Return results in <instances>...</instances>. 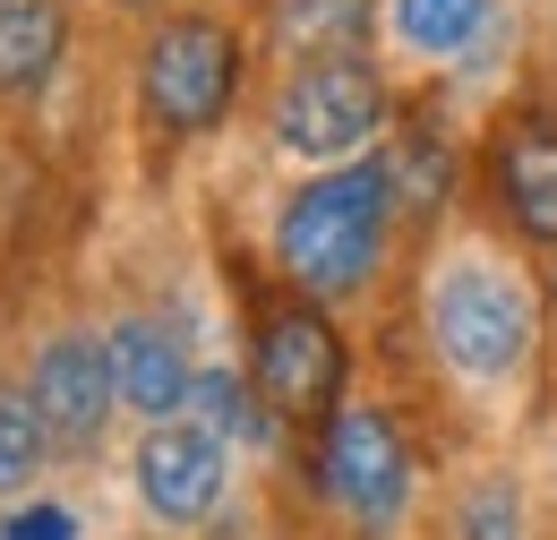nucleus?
Segmentation results:
<instances>
[{
    "mask_svg": "<svg viewBox=\"0 0 557 540\" xmlns=\"http://www.w3.org/2000/svg\"><path fill=\"white\" fill-rule=\"evenodd\" d=\"M386 214H395V163H344L318 172L275 223V258L300 292L344 300L369 283L377 249H386Z\"/></svg>",
    "mask_w": 557,
    "mask_h": 540,
    "instance_id": "nucleus-1",
    "label": "nucleus"
},
{
    "mask_svg": "<svg viewBox=\"0 0 557 540\" xmlns=\"http://www.w3.org/2000/svg\"><path fill=\"white\" fill-rule=\"evenodd\" d=\"M429 335H437V352H446L463 378L497 386V378H515L523 352H532V292L497 267V258H455V267L429 283Z\"/></svg>",
    "mask_w": 557,
    "mask_h": 540,
    "instance_id": "nucleus-2",
    "label": "nucleus"
},
{
    "mask_svg": "<svg viewBox=\"0 0 557 540\" xmlns=\"http://www.w3.org/2000/svg\"><path fill=\"white\" fill-rule=\"evenodd\" d=\"M232 86H240V44L223 17H163L146 35V61H138V103L154 130L172 137H198L232 112Z\"/></svg>",
    "mask_w": 557,
    "mask_h": 540,
    "instance_id": "nucleus-3",
    "label": "nucleus"
},
{
    "mask_svg": "<svg viewBox=\"0 0 557 540\" xmlns=\"http://www.w3.org/2000/svg\"><path fill=\"white\" fill-rule=\"evenodd\" d=\"M386 121V86H377V69L344 52V61H300L292 69V86L275 95V137L292 155H309V163H335L351 146H369Z\"/></svg>",
    "mask_w": 557,
    "mask_h": 540,
    "instance_id": "nucleus-4",
    "label": "nucleus"
},
{
    "mask_svg": "<svg viewBox=\"0 0 557 540\" xmlns=\"http://www.w3.org/2000/svg\"><path fill=\"white\" fill-rule=\"evenodd\" d=\"M223 480H232V446L214 438L207 420H154L138 446V498L146 515H163V524H207L214 506H223Z\"/></svg>",
    "mask_w": 557,
    "mask_h": 540,
    "instance_id": "nucleus-5",
    "label": "nucleus"
},
{
    "mask_svg": "<svg viewBox=\"0 0 557 540\" xmlns=\"http://www.w3.org/2000/svg\"><path fill=\"white\" fill-rule=\"evenodd\" d=\"M326 489L351 524L386 532L404 515V489H412V464H404V438L386 412H335L326 429Z\"/></svg>",
    "mask_w": 557,
    "mask_h": 540,
    "instance_id": "nucleus-6",
    "label": "nucleus"
},
{
    "mask_svg": "<svg viewBox=\"0 0 557 540\" xmlns=\"http://www.w3.org/2000/svg\"><path fill=\"white\" fill-rule=\"evenodd\" d=\"M26 395H35L44 429H52L61 446H95L103 420H112V404H121V386H112V352H103L95 335H52L44 352H35Z\"/></svg>",
    "mask_w": 557,
    "mask_h": 540,
    "instance_id": "nucleus-7",
    "label": "nucleus"
},
{
    "mask_svg": "<svg viewBox=\"0 0 557 540\" xmlns=\"http://www.w3.org/2000/svg\"><path fill=\"white\" fill-rule=\"evenodd\" d=\"M258 395L275 412H326L344 395V343L318 309H275L258 335Z\"/></svg>",
    "mask_w": 557,
    "mask_h": 540,
    "instance_id": "nucleus-8",
    "label": "nucleus"
},
{
    "mask_svg": "<svg viewBox=\"0 0 557 540\" xmlns=\"http://www.w3.org/2000/svg\"><path fill=\"white\" fill-rule=\"evenodd\" d=\"M112 386H121V404L146 412V420H181L189 412V386H198V369H189V343L181 327H163V318H121L112 335Z\"/></svg>",
    "mask_w": 557,
    "mask_h": 540,
    "instance_id": "nucleus-9",
    "label": "nucleus"
},
{
    "mask_svg": "<svg viewBox=\"0 0 557 540\" xmlns=\"http://www.w3.org/2000/svg\"><path fill=\"white\" fill-rule=\"evenodd\" d=\"M497 198L532 241H557V121L549 112H523L497 137Z\"/></svg>",
    "mask_w": 557,
    "mask_h": 540,
    "instance_id": "nucleus-10",
    "label": "nucleus"
},
{
    "mask_svg": "<svg viewBox=\"0 0 557 540\" xmlns=\"http://www.w3.org/2000/svg\"><path fill=\"white\" fill-rule=\"evenodd\" d=\"M70 44L61 0H0V95H35Z\"/></svg>",
    "mask_w": 557,
    "mask_h": 540,
    "instance_id": "nucleus-11",
    "label": "nucleus"
},
{
    "mask_svg": "<svg viewBox=\"0 0 557 540\" xmlns=\"http://www.w3.org/2000/svg\"><path fill=\"white\" fill-rule=\"evenodd\" d=\"M369 17H377V0H275L267 35L300 61H344V52H360Z\"/></svg>",
    "mask_w": 557,
    "mask_h": 540,
    "instance_id": "nucleus-12",
    "label": "nucleus"
},
{
    "mask_svg": "<svg viewBox=\"0 0 557 540\" xmlns=\"http://www.w3.org/2000/svg\"><path fill=\"white\" fill-rule=\"evenodd\" d=\"M44 446H52V429H44L35 395L26 386H0V498L44 472Z\"/></svg>",
    "mask_w": 557,
    "mask_h": 540,
    "instance_id": "nucleus-13",
    "label": "nucleus"
},
{
    "mask_svg": "<svg viewBox=\"0 0 557 540\" xmlns=\"http://www.w3.org/2000/svg\"><path fill=\"white\" fill-rule=\"evenodd\" d=\"M481 17H488V0H395V26H404L412 52H463Z\"/></svg>",
    "mask_w": 557,
    "mask_h": 540,
    "instance_id": "nucleus-14",
    "label": "nucleus"
},
{
    "mask_svg": "<svg viewBox=\"0 0 557 540\" xmlns=\"http://www.w3.org/2000/svg\"><path fill=\"white\" fill-rule=\"evenodd\" d=\"M189 420H207L223 446H232V438H258V429H267L258 395H249V386H240L232 369H198V386H189Z\"/></svg>",
    "mask_w": 557,
    "mask_h": 540,
    "instance_id": "nucleus-15",
    "label": "nucleus"
},
{
    "mask_svg": "<svg viewBox=\"0 0 557 540\" xmlns=\"http://www.w3.org/2000/svg\"><path fill=\"white\" fill-rule=\"evenodd\" d=\"M463 540H523V498L506 480H481L463 498Z\"/></svg>",
    "mask_w": 557,
    "mask_h": 540,
    "instance_id": "nucleus-16",
    "label": "nucleus"
},
{
    "mask_svg": "<svg viewBox=\"0 0 557 540\" xmlns=\"http://www.w3.org/2000/svg\"><path fill=\"white\" fill-rule=\"evenodd\" d=\"M0 540H77V515L44 498V506H17V515L0 524Z\"/></svg>",
    "mask_w": 557,
    "mask_h": 540,
    "instance_id": "nucleus-17",
    "label": "nucleus"
},
{
    "mask_svg": "<svg viewBox=\"0 0 557 540\" xmlns=\"http://www.w3.org/2000/svg\"><path fill=\"white\" fill-rule=\"evenodd\" d=\"M121 9H146V0H121Z\"/></svg>",
    "mask_w": 557,
    "mask_h": 540,
    "instance_id": "nucleus-18",
    "label": "nucleus"
}]
</instances>
